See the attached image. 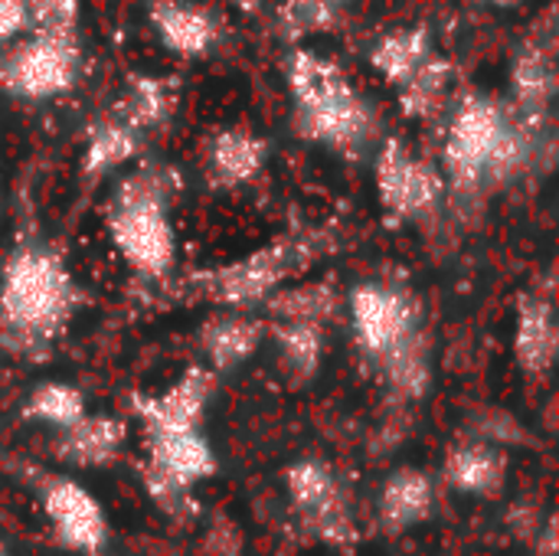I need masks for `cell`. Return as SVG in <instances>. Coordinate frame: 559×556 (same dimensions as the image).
<instances>
[{
  "mask_svg": "<svg viewBox=\"0 0 559 556\" xmlns=\"http://www.w3.org/2000/svg\"><path fill=\"white\" fill-rule=\"evenodd\" d=\"M337 7L334 0H282L278 7V26L285 39L298 43L305 36L331 33L337 26Z\"/></svg>",
  "mask_w": 559,
  "mask_h": 556,
  "instance_id": "cell-29",
  "label": "cell"
},
{
  "mask_svg": "<svg viewBox=\"0 0 559 556\" xmlns=\"http://www.w3.org/2000/svg\"><path fill=\"white\" fill-rule=\"evenodd\" d=\"M39 501L59 547L82 556H98L108 547L105 508L85 485L66 475H52L43 482Z\"/></svg>",
  "mask_w": 559,
  "mask_h": 556,
  "instance_id": "cell-10",
  "label": "cell"
},
{
  "mask_svg": "<svg viewBox=\"0 0 559 556\" xmlns=\"http://www.w3.org/2000/svg\"><path fill=\"white\" fill-rule=\"evenodd\" d=\"M144 449L147 459L144 465L154 469L157 475H164L167 482L190 488L213 478L219 462L216 452L210 446V439L200 429H187V433H144Z\"/></svg>",
  "mask_w": 559,
  "mask_h": 556,
  "instance_id": "cell-13",
  "label": "cell"
},
{
  "mask_svg": "<svg viewBox=\"0 0 559 556\" xmlns=\"http://www.w3.org/2000/svg\"><path fill=\"white\" fill-rule=\"evenodd\" d=\"M265 308L275 321H314L328 324L341 308V292L334 282H301L292 288H275L265 298Z\"/></svg>",
  "mask_w": 559,
  "mask_h": 556,
  "instance_id": "cell-26",
  "label": "cell"
},
{
  "mask_svg": "<svg viewBox=\"0 0 559 556\" xmlns=\"http://www.w3.org/2000/svg\"><path fill=\"white\" fill-rule=\"evenodd\" d=\"M504 524L514 531L518 541L534 544V537H537V531H540L544 521L537 518V505H534V501H518V505L511 508V514L504 518Z\"/></svg>",
  "mask_w": 559,
  "mask_h": 556,
  "instance_id": "cell-32",
  "label": "cell"
},
{
  "mask_svg": "<svg viewBox=\"0 0 559 556\" xmlns=\"http://www.w3.org/2000/svg\"><path fill=\"white\" fill-rule=\"evenodd\" d=\"M559 328L554 301L537 292H524L518 298V321H514V360L531 380L550 377L557 364Z\"/></svg>",
  "mask_w": 559,
  "mask_h": 556,
  "instance_id": "cell-14",
  "label": "cell"
},
{
  "mask_svg": "<svg viewBox=\"0 0 559 556\" xmlns=\"http://www.w3.org/2000/svg\"><path fill=\"white\" fill-rule=\"evenodd\" d=\"M334 3H350V0H334Z\"/></svg>",
  "mask_w": 559,
  "mask_h": 556,
  "instance_id": "cell-38",
  "label": "cell"
},
{
  "mask_svg": "<svg viewBox=\"0 0 559 556\" xmlns=\"http://www.w3.org/2000/svg\"><path fill=\"white\" fill-rule=\"evenodd\" d=\"M436 511V485L423 469L403 465L386 475L377 498V521L386 537H403Z\"/></svg>",
  "mask_w": 559,
  "mask_h": 556,
  "instance_id": "cell-15",
  "label": "cell"
},
{
  "mask_svg": "<svg viewBox=\"0 0 559 556\" xmlns=\"http://www.w3.org/2000/svg\"><path fill=\"white\" fill-rule=\"evenodd\" d=\"M380 364H383V377H386L393 397H400L406 403L426 397V390L432 383V360H429V347H426L423 331H416L400 347H393Z\"/></svg>",
  "mask_w": 559,
  "mask_h": 556,
  "instance_id": "cell-27",
  "label": "cell"
},
{
  "mask_svg": "<svg viewBox=\"0 0 559 556\" xmlns=\"http://www.w3.org/2000/svg\"><path fill=\"white\" fill-rule=\"evenodd\" d=\"M177 193V170L147 164L124 177L105 206V233L111 246L147 279L167 275L177 262V233L170 223V203Z\"/></svg>",
  "mask_w": 559,
  "mask_h": 556,
  "instance_id": "cell-4",
  "label": "cell"
},
{
  "mask_svg": "<svg viewBox=\"0 0 559 556\" xmlns=\"http://www.w3.org/2000/svg\"><path fill=\"white\" fill-rule=\"evenodd\" d=\"M432 26L429 23H409L383 33L370 49V66L396 88L403 85L429 56H432Z\"/></svg>",
  "mask_w": 559,
  "mask_h": 556,
  "instance_id": "cell-22",
  "label": "cell"
},
{
  "mask_svg": "<svg viewBox=\"0 0 559 556\" xmlns=\"http://www.w3.org/2000/svg\"><path fill=\"white\" fill-rule=\"evenodd\" d=\"M452 75H455V66L449 56H439L432 52L403 85H396V102H400V111L413 121H426L432 118L445 98H449V88H452Z\"/></svg>",
  "mask_w": 559,
  "mask_h": 556,
  "instance_id": "cell-25",
  "label": "cell"
},
{
  "mask_svg": "<svg viewBox=\"0 0 559 556\" xmlns=\"http://www.w3.org/2000/svg\"><path fill=\"white\" fill-rule=\"evenodd\" d=\"M0 556H13V554H10V551H7V547L0 544Z\"/></svg>",
  "mask_w": 559,
  "mask_h": 556,
  "instance_id": "cell-37",
  "label": "cell"
},
{
  "mask_svg": "<svg viewBox=\"0 0 559 556\" xmlns=\"http://www.w3.org/2000/svg\"><path fill=\"white\" fill-rule=\"evenodd\" d=\"M216 387V374L210 367H187L167 390L160 393H134L131 413L141 419L144 433H187L200 429L206 419V406Z\"/></svg>",
  "mask_w": 559,
  "mask_h": 556,
  "instance_id": "cell-11",
  "label": "cell"
},
{
  "mask_svg": "<svg viewBox=\"0 0 559 556\" xmlns=\"http://www.w3.org/2000/svg\"><path fill=\"white\" fill-rule=\"evenodd\" d=\"M554 52H557L554 39L531 36L511 62L514 111L537 128H544L554 95H557V56Z\"/></svg>",
  "mask_w": 559,
  "mask_h": 556,
  "instance_id": "cell-12",
  "label": "cell"
},
{
  "mask_svg": "<svg viewBox=\"0 0 559 556\" xmlns=\"http://www.w3.org/2000/svg\"><path fill=\"white\" fill-rule=\"evenodd\" d=\"M82 305L66 259L43 246H16L0 272V341L3 347L39 357L66 334Z\"/></svg>",
  "mask_w": 559,
  "mask_h": 556,
  "instance_id": "cell-1",
  "label": "cell"
},
{
  "mask_svg": "<svg viewBox=\"0 0 559 556\" xmlns=\"http://www.w3.org/2000/svg\"><path fill=\"white\" fill-rule=\"evenodd\" d=\"M79 69L82 52L75 36H29L0 52V88L26 102H49L75 88Z\"/></svg>",
  "mask_w": 559,
  "mask_h": 556,
  "instance_id": "cell-8",
  "label": "cell"
},
{
  "mask_svg": "<svg viewBox=\"0 0 559 556\" xmlns=\"http://www.w3.org/2000/svg\"><path fill=\"white\" fill-rule=\"evenodd\" d=\"M540 128L524 121L514 108H504L491 95L468 92L459 98L442 164H445V184L472 193L485 180H511L518 177L537 151Z\"/></svg>",
  "mask_w": 559,
  "mask_h": 556,
  "instance_id": "cell-2",
  "label": "cell"
},
{
  "mask_svg": "<svg viewBox=\"0 0 559 556\" xmlns=\"http://www.w3.org/2000/svg\"><path fill=\"white\" fill-rule=\"evenodd\" d=\"M508 482V456L488 439H468L445 456V485L472 498H498Z\"/></svg>",
  "mask_w": 559,
  "mask_h": 556,
  "instance_id": "cell-20",
  "label": "cell"
},
{
  "mask_svg": "<svg viewBox=\"0 0 559 556\" xmlns=\"http://www.w3.org/2000/svg\"><path fill=\"white\" fill-rule=\"evenodd\" d=\"M285 492H288V505H292L295 518L314 541H321L334 551H350L357 544L360 534H357V521H354V505H350V495L331 462L301 459V462L288 465Z\"/></svg>",
  "mask_w": 559,
  "mask_h": 556,
  "instance_id": "cell-6",
  "label": "cell"
},
{
  "mask_svg": "<svg viewBox=\"0 0 559 556\" xmlns=\"http://www.w3.org/2000/svg\"><path fill=\"white\" fill-rule=\"evenodd\" d=\"M229 3H233L236 10H242V13H259L265 0H229Z\"/></svg>",
  "mask_w": 559,
  "mask_h": 556,
  "instance_id": "cell-35",
  "label": "cell"
},
{
  "mask_svg": "<svg viewBox=\"0 0 559 556\" xmlns=\"http://www.w3.org/2000/svg\"><path fill=\"white\" fill-rule=\"evenodd\" d=\"M147 20L164 49L183 59L206 56L219 39V23L210 10L190 0H147Z\"/></svg>",
  "mask_w": 559,
  "mask_h": 556,
  "instance_id": "cell-16",
  "label": "cell"
},
{
  "mask_svg": "<svg viewBox=\"0 0 559 556\" xmlns=\"http://www.w3.org/2000/svg\"><path fill=\"white\" fill-rule=\"evenodd\" d=\"M180 102V82L177 75H157V72H128L124 88L108 115L134 128L138 134L154 131L170 121Z\"/></svg>",
  "mask_w": 559,
  "mask_h": 556,
  "instance_id": "cell-17",
  "label": "cell"
},
{
  "mask_svg": "<svg viewBox=\"0 0 559 556\" xmlns=\"http://www.w3.org/2000/svg\"><path fill=\"white\" fill-rule=\"evenodd\" d=\"M373 184H377V200L393 226L436 213L449 190L445 174L426 157H419L400 138H386L380 144L373 164Z\"/></svg>",
  "mask_w": 559,
  "mask_h": 556,
  "instance_id": "cell-7",
  "label": "cell"
},
{
  "mask_svg": "<svg viewBox=\"0 0 559 556\" xmlns=\"http://www.w3.org/2000/svg\"><path fill=\"white\" fill-rule=\"evenodd\" d=\"M481 3H488V7H518L524 0H481Z\"/></svg>",
  "mask_w": 559,
  "mask_h": 556,
  "instance_id": "cell-36",
  "label": "cell"
},
{
  "mask_svg": "<svg viewBox=\"0 0 559 556\" xmlns=\"http://www.w3.org/2000/svg\"><path fill=\"white\" fill-rule=\"evenodd\" d=\"M141 138L134 128H128L124 121H118L115 115L98 118L88 134H85V147H82V174L85 177H105L115 167L128 164L138 157L141 151Z\"/></svg>",
  "mask_w": 559,
  "mask_h": 556,
  "instance_id": "cell-24",
  "label": "cell"
},
{
  "mask_svg": "<svg viewBox=\"0 0 559 556\" xmlns=\"http://www.w3.org/2000/svg\"><path fill=\"white\" fill-rule=\"evenodd\" d=\"M79 16V0H26V29L33 36H75Z\"/></svg>",
  "mask_w": 559,
  "mask_h": 556,
  "instance_id": "cell-30",
  "label": "cell"
},
{
  "mask_svg": "<svg viewBox=\"0 0 559 556\" xmlns=\"http://www.w3.org/2000/svg\"><path fill=\"white\" fill-rule=\"evenodd\" d=\"M265 161H269V141L242 125L213 131L206 147V174L216 187L252 184L262 174Z\"/></svg>",
  "mask_w": 559,
  "mask_h": 556,
  "instance_id": "cell-19",
  "label": "cell"
},
{
  "mask_svg": "<svg viewBox=\"0 0 559 556\" xmlns=\"http://www.w3.org/2000/svg\"><path fill=\"white\" fill-rule=\"evenodd\" d=\"M138 475H141L144 495L157 505V511H164V514L174 518V521H190V518H197V501H193L190 488H180V485L167 482L164 475H157V472L147 469V465H138Z\"/></svg>",
  "mask_w": 559,
  "mask_h": 556,
  "instance_id": "cell-31",
  "label": "cell"
},
{
  "mask_svg": "<svg viewBox=\"0 0 559 556\" xmlns=\"http://www.w3.org/2000/svg\"><path fill=\"white\" fill-rule=\"evenodd\" d=\"M272 341L278 347L282 374L292 387H305L318 377L324 360V324L314 321H275Z\"/></svg>",
  "mask_w": 559,
  "mask_h": 556,
  "instance_id": "cell-23",
  "label": "cell"
},
{
  "mask_svg": "<svg viewBox=\"0 0 559 556\" xmlns=\"http://www.w3.org/2000/svg\"><path fill=\"white\" fill-rule=\"evenodd\" d=\"M350 328L370 360H383L393 347L419 331V301L403 285L360 282L350 298Z\"/></svg>",
  "mask_w": 559,
  "mask_h": 556,
  "instance_id": "cell-9",
  "label": "cell"
},
{
  "mask_svg": "<svg viewBox=\"0 0 559 556\" xmlns=\"http://www.w3.org/2000/svg\"><path fill=\"white\" fill-rule=\"evenodd\" d=\"M285 82L295 105V131L321 147L357 154L370 144L377 118L344 66L318 49L295 46L285 59Z\"/></svg>",
  "mask_w": 559,
  "mask_h": 556,
  "instance_id": "cell-3",
  "label": "cell"
},
{
  "mask_svg": "<svg viewBox=\"0 0 559 556\" xmlns=\"http://www.w3.org/2000/svg\"><path fill=\"white\" fill-rule=\"evenodd\" d=\"M85 413H88L85 393L62 380H46V383L33 387L23 403V419L43 423L49 429H66V426L79 423Z\"/></svg>",
  "mask_w": 559,
  "mask_h": 556,
  "instance_id": "cell-28",
  "label": "cell"
},
{
  "mask_svg": "<svg viewBox=\"0 0 559 556\" xmlns=\"http://www.w3.org/2000/svg\"><path fill=\"white\" fill-rule=\"evenodd\" d=\"M128 442V423L105 413H85L79 423L59 429L56 459L72 469H105L111 465Z\"/></svg>",
  "mask_w": 559,
  "mask_h": 556,
  "instance_id": "cell-18",
  "label": "cell"
},
{
  "mask_svg": "<svg viewBox=\"0 0 559 556\" xmlns=\"http://www.w3.org/2000/svg\"><path fill=\"white\" fill-rule=\"evenodd\" d=\"M26 29V0H0V46Z\"/></svg>",
  "mask_w": 559,
  "mask_h": 556,
  "instance_id": "cell-33",
  "label": "cell"
},
{
  "mask_svg": "<svg viewBox=\"0 0 559 556\" xmlns=\"http://www.w3.org/2000/svg\"><path fill=\"white\" fill-rule=\"evenodd\" d=\"M531 551H534V556H557V518L554 514L544 518V524H540Z\"/></svg>",
  "mask_w": 559,
  "mask_h": 556,
  "instance_id": "cell-34",
  "label": "cell"
},
{
  "mask_svg": "<svg viewBox=\"0 0 559 556\" xmlns=\"http://www.w3.org/2000/svg\"><path fill=\"white\" fill-rule=\"evenodd\" d=\"M314 259V242L292 236L275 239L242 259H233L216 269H203L190 275V288L223 308H255L265 305V298L282 288L298 269H305Z\"/></svg>",
  "mask_w": 559,
  "mask_h": 556,
  "instance_id": "cell-5",
  "label": "cell"
},
{
  "mask_svg": "<svg viewBox=\"0 0 559 556\" xmlns=\"http://www.w3.org/2000/svg\"><path fill=\"white\" fill-rule=\"evenodd\" d=\"M262 338H265V324L242 311L213 315L200 324V351L213 374H229L242 367L249 357H255Z\"/></svg>",
  "mask_w": 559,
  "mask_h": 556,
  "instance_id": "cell-21",
  "label": "cell"
}]
</instances>
